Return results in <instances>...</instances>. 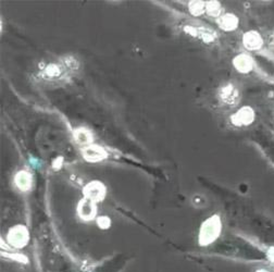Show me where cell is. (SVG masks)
Segmentation results:
<instances>
[{"mask_svg": "<svg viewBox=\"0 0 274 272\" xmlns=\"http://www.w3.org/2000/svg\"><path fill=\"white\" fill-rule=\"evenodd\" d=\"M222 232V221L218 215H214L202 222L199 234H198V243L200 246H209L214 244Z\"/></svg>", "mask_w": 274, "mask_h": 272, "instance_id": "cell-1", "label": "cell"}, {"mask_svg": "<svg viewBox=\"0 0 274 272\" xmlns=\"http://www.w3.org/2000/svg\"><path fill=\"white\" fill-rule=\"evenodd\" d=\"M7 240L10 246L13 248H23L30 241V232L25 225L17 224L9 230Z\"/></svg>", "mask_w": 274, "mask_h": 272, "instance_id": "cell-2", "label": "cell"}, {"mask_svg": "<svg viewBox=\"0 0 274 272\" xmlns=\"http://www.w3.org/2000/svg\"><path fill=\"white\" fill-rule=\"evenodd\" d=\"M255 119H256L255 110L249 106H244L238 109L229 120H231L233 125L243 128V127H248L251 123H254Z\"/></svg>", "mask_w": 274, "mask_h": 272, "instance_id": "cell-3", "label": "cell"}, {"mask_svg": "<svg viewBox=\"0 0 274 272\" xmlns=\"http://www.w3.org/2000/svg\"><path fill=\"white\" fill-rule=\"evenodd\" d=\"M219 99L225 106H235L240 101V92L232 83H227L219 91Z\"/></svg>", "mask_w": 274, "mask_h": 272, "instance_id": "cell-4", "label": "cell"}, {"mask_svg": "<svg viewBox=\"0 0 274 272\" xmlns=\"http://www.w3.org/2000/svg\"><path fill=\"white\" fill-rule=\"evenodd\" d=\"M106 192H107L106 186L99 181L90 182L83 189V194L85 198L91 199L95 201V203H98V201H101L104 198Z\"/></svg>", "mask_w": 274, "mask_h": 272, "instance_id": "cell-5", "label": "cell"}, {"mask_svg": "<svg viewBox=\"0 0 274 272\" xmlns=\"http://www.w3.org/2000/svg\"><path fill=\"white\" fill-rule=\"evenodd\" d=\"M242 43L246 49L249 51H257L263 48L264 46V38L261 36V34L257 31H248L243 35Z\"/></svg>", "mask_w": 274, "mask_h": 272, "instance_id": "cell-6", "label": "cell"}, {"mask_svg": "<svg viewBox=\"0 0 274 272\" xmlns=\"http://www.w3.org/2000/svg\"><path fill=\"white\" fill-rule=\"evenodd\" d=\"M97 203L95 201L88 199V198H83L79 200V203L77 205V215L78 217L83 219L84 221H91L95 218L97 214Z\"/></svg>", "mask_w": 274, "mask_h": 272, "instance_id": "cell-7", "label": "cell"}, {"mask_svg": "<svg viewBox=\"0 0 274 272\" xmlns=\"http://www.w3.org/2000/svg\"><path fill=\"white\" fill-rule=\"evenodd\" d=\"M233 66L236 69V71L243 74H247V73H250L254 70L255 61L251 56L247 54H241V55H237L233 59Z\"/></svg>", "mask_w": 274, "mask_h": 272, "instance_id": "cell-8", "label": "cell"}, {"mask_svg": "<svg viewBox=\"0 0 274 272\" xmlns=\"http://www.w3.org/2000/svg\"><path fill=\"white\" fill-rule=\"evenodd\" d=\"M82 155L86 161L97 162L103 160L107 157V153L104 149L98 145H90L82 151Z\"/></svg>", "mask_w": 274, "mask_h": 272, "instance_id": "cell-9", "label": "cell"}, {"mask_svg": "<svg viewBox=\"0 0 274 272\" xmlns=\"http://www.w3.org/2000/svg\"><path fill=\"white\" fill-rule=\"evenodd\" d=\"M218 25L221 30L225 32H233L237 30L238 25H240V20L233 13H225L219 17Z\"/></svg>", "mask_w": 274, "mask_h": 272, "instance_id": "cell-10", "label": "cell"}, {"mask_svg": "<svg viewBox=\"0 0 274 272\" xmlns=\"http://www.w3.org/2000/svg\"><path fill=\"white\" fill-rule=\"evenodd\" d=\"M32 174L26 171V170H21L15 174L14 177V184L15 186L19 189L21 192H28L32 187Z\"/></svg>", "mask_w": 274, "mask_h": 272, "instance_id": "cell-11", "label": "cell"}, {"mask_svg": "<svg viewBox=\"0 0 274 272\" xmlns=\"http://www.w3.org/2000/svg\"><path fill=\"white\" fill-rule=\"evenodd\" d=\"M185 31H186L188 34L193 35L194 37L200 38L205 43H212L216 39V34L206 28H194V26H186V28H185Z\"/></svg>", "mask_w": 274, "mask_h": 272, "instance_id": "cell-12", "label": "cell"}, {"mask_svg": "<svg viewBox=\"0 0 274 272\" xmlns=\"http://www.w3.org/2000/svg\"><path fill=\"white\" fill-rule=\"evenodd\" d=\"M206 13L211 17H218L222 14V6L218 2L206 3Z\"/></svg>", "mask_w": 274, "mask_h": 272, "instance_id": "cell-13", "label": "cell"}, {"mask_svg": "<svg viewBox=\"0 0 274 272\" xmlns=\"http://www.w3.org/2000/svg\"><path fill=\"white\" fill-rule=\"evenodd\" d=\"M74 136H75L76 142L78 144H83V145L90 144L92 142V139H93L92 134L90 132H87L85 129L76 130L75 133H74Z\"/></svg>", "mask_w": 274, "mask_h": 272, "instance_id": "cell-14", "label": "cell"}, {"mask_svg": "<svg viewBox=\"0 0 274 272\" xmlns=\"http://www.w3.org/2000/svg\"><path fill=\"white\" fill-rule=\"evenodd\" d=\"M188 9H189V12L193 15L199 16L201 14L206 13V3H204V2H191L188 4Z\"/></svg>", "mask_w": 274, "mask_h": 272, "instance_id": "cell-15", "label": "cell"}, {"mask_svg": "<svg viewBox=\"0 0 274 272\" xmlns=\"http://www.w3.org/2000/svg\"><path fill=\"white\" fill-rule=\"evenodd\" d=\"M44 74H45L47 77H57L61 74V69L58 65H55V64H52V65H49L46 69H45V71H44Z\"/></svg>", "mask_w": 274, "mask_h": 272, "instance_id": "cell-16", "label": "cell"}, {"mask_svg": "<svg viewBox=\"0 0 274 272\" xmlns=\"http://www.w3.org/2000/svg\"><path fill=\"white\" fill-rule=\"evenodd\" d=\"M97 224H98V226L100 227V229L107 230V229H109L110 225H111V220H110L109 217L101 216V217H99L98 219H97Z\"/></svg>", "mask_w": 274, "mask_h": 272, "instance_id": "cell-17", "label": "cell"}, {"mask_svg": "<svg viewBox=\"0 0 274 272\" xmlns=\"http://www.w3.org/2000/svg\"><path fill=\"white\" fill-rule=\"evenodd\" d=\"M268 43H269L270 47L274 48V31L268 36Z\"/></svg>", "mask_w": 274, "mask_h": 272, "instance_id": "cell-18", "label": "cell"}, {"mask_svg": "<svg viewBox=\"0 0 274 272\" xmlns=\"http://www.w3.org/2000/svg\"><path fill=\"white\" fill-rule=\"evenodd\" d=\"M268 257H269L272 261H274V247H272V248L269 249V252H268Z\"/></svg>", "mask_w": 274, "mask_h": 272, "instance_id": "cell-19", "label": "cell"}, {"mask_svg": "<svg viewBox=\"0 0 274 272\" xmlns=\"http://www.w3.org/2000/svg\"><path fill=\"white\" fill-rule=\"evenodd\" d=\"M256 272H269V271L266 270V269H259V270H257Z\"/></svg>", "mask_w": 274, "mask_h": 272, "instance_id": "cell-20", "label": "cell"}]
</instances>
